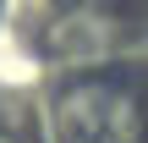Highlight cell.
I'll return each mask as SVG.
<instances>
[{"mask_svg": "<svg viewBox=\"0 0 148 143\" xmlns=\"http://www.w3.org/2000/svg\"><path fill=\"white\" fill-rule=\"evenodd\" d=\"M60 143H143V110L121 83H77L55 105Z\"/></svg>", "mask_w": 148, "mask_h": 143, "instance_id": "cell-1", "label": "cell"}, {"mask_svg": "<svg viewBox=\"0 0 148 143\" xmlns=\"http://www.w3.org/2000/svg\"><path fill=\"white\" fill-rule=\"evenodd\" d=\"M0 143H22V138H11V132H0Z\"/></svg>", "mask_w": 148, "mask_h": 143, "instance_id": "cell-2", "label": "cell"}]
</instances>
